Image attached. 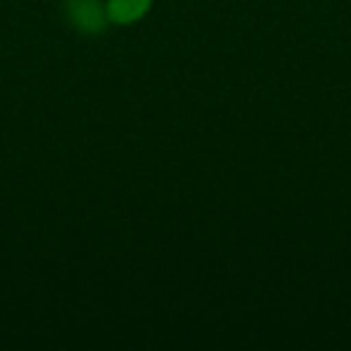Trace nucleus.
I'll return each mask as SVG.
<instances>
[{
	"instance_id": "f257e3e1",
	"label": "nucleus",
	"mask_w": 351,
	"mask_h": 351,
	"mask_svg": "<svg viewBox=\"0 0 351 351\" xmlns=\"http://www.w3.org/2000/svg\"><path fill=\"white\" fill-rule=\"evenodd\" d=\"M65 17L75 32L97 36L111 25L106 15V0H65Z\"/></svg>"
},
{
	"instance_id": "f03ea898",
	"label": "nucleus",
	"mask_w": 351,
	"mask_h": 351,
	"mask_svg": "<svg viewBox=\"0 0 351 351\" xmlns=\"http://www.w3.org/2000/svg\"><path fill=\"white\" fill-rule=\"evenodd\" d=\"M154 8V0H106L108 22L116 27H132L142 22Z\"/></svg>"
}]
</instances>
